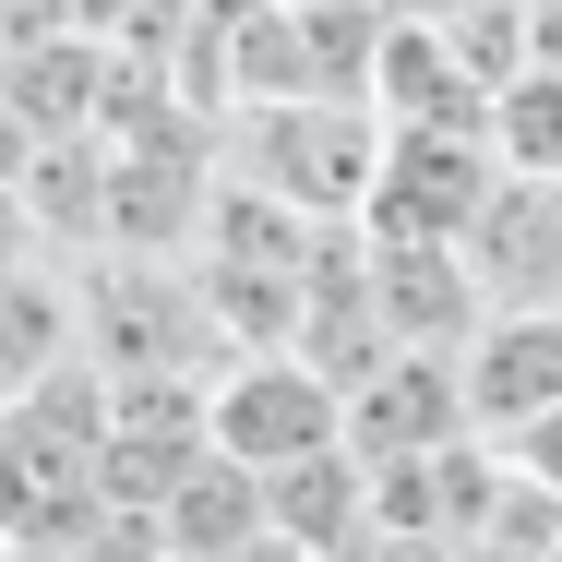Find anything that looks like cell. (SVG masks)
I'll return each mask as SVG.
<instances>
[{"mask_svg":"<svg viewBox=\"0 0 562 562\" xmlns=\"http://www.w3.org/2000/svg\"><path fill=\"white\" fill-rule=\"evenodd\" d=\"M72 300H85V359L109 383H216L227 359H239L216 336V312H204V288H192V263H168V251L85 263Z\"/></svg>","mask_w":562,"mask_h":562,"instance_id":"obj_2","label":"cell"},{"mask_svg":"<svg viewBox=\"0 0 562 562\" xmlns=\"http://www.w3.org/2000/svg\"><path fill=\"white\" fill-rule=\"evenodd\" d=\"M443 443H479V419H467V359L407 347V359L347 407V454H359V467H407V454H443Z\"/></svg>","mask_w":562,"mask_h":562,"instance_id":"obj_5","label":"cell"},{"mask_svg":"<svg viewBox=\"0 0 562 562\" xmlns=\"http://www.w3.org/2000/svg\"><path fill=\"white\" fill-rule=\"evenodd\" d=\"M156 527H168V562H239L251 539H276L263 479H251V467H227V454H204V467L180 479V503H168Z\"/></svg>","mask_w":562,"mask_h":562,"instance_id":"obj_10","label":"cell"},{"mask_svg":"<svg viewBox=\"0 0 562 562\" xmlns=\"http://www.w3.org/2000/svg\"><path fill=\"white\" fill-rule=\"evenodd\" d=\"M383 12H395V24H443V36H454V24L479 12V0H383Z\"/></svg>","mask_w":562,"mask_h":562,"instance_id":"obj_12","label":"cell"},{"mask_svg":"<svg viewBox=\"0 0 562 562\" xmlns=\"http://www.w3.org/2000/svg\"><path fill=\"white\" fill-rule=\"evenodd\" d=\"M359 239H371V227H359ZM371 300H383L395 347H443V359H467V347L491 336V288H479L467 251H383V239H371Z\"/></svg>","mask_w":562,"mask_h":562,"instance_id":"obj_6","label":"cell"},{"mask_svg":"<svg viewBox=\"0 0 562 562\" xmlns=\"http://www.w3.org/2000/svg\"><path fill=\"white\" fill-rule=\"evenodd\" d=\"M562 407V312H491V336L467 347V419L479 443L527 431Z\"/></svg>","mask_w":562,"mask_h":562,"instance_id":"obj_7","label":"cell"},{"mask_svg":"<svg viewBox=\"0 0 562 562\" xmlns=\"http://www.w3.org/2000/svg\"><path fill=\"white\" fill-rule=\"evenodd\" d=\"M503 144L491 132H395L383 144V192H371V239L383 251H467L479 216L503 204Z\"/></svg>","mask_w":562,"mask_h":562,"instance_id":"obj_3","label":"cell"},{"mask_svg":"<svg viewBox=\"0 0 562 562\" xmlns=\"http://www.w3.org/2000/svg\"><path fill=\"white\" fill-rule=\"evenodd\" d=\"M85 359V300L48 263H0V407H24L48 371Z\"/></svg>","mask_w":562,"mask_h":562,"instance_id":"obj_9","label":"cell"},{"mask_svg":"<svg viewBox=\"0 0 562 562\" xmlns=\"http://www.w3.org/2000/svg\"><path fill=\"white\" fill-rule=\"evenodd\" d=\"M503 467H515V479H539V491L562 503V407H551V419H527V431H503Z\"/></svg>","mask_w":562,"mask_h":562,"instance_id":"obj_11","label":"cell"},{"mask_svg":"<svg viewBox=\"0 0 562 562\" xmlns=\"http://www.w3.org/2000/svg\"><path fill=\"white\" fill-rule=\"evenodd\" d=\"M467 263H479L491 312H562V180H503Z\"/></svg>","mask_w":562,"mask_h":562,"instance_id":"obj_8","label":"cell"},{"mask_svg":"<svg viewBox=\"0 0 562 562\" xmlns=\"http://www.w3.org/2000/svg\"><path fill=\"white\" fill-rule=\"evenodd\" d=\"M239 562H312V551H288V539H251V551H239Z\"/></svg>","mask_w":562,"mask_h":562,"instance_id":"obj_13","label":"cell"},{"mask_svg":"<svg viewBox=\"0 0 562 562\" xmlns=\"http://www.w3.org/2000/svg\"><path fill=\"white\" fill-rule=\"evenodd\" d=\"M204 443L251 479H288L312 454H347V395L312 359H227L216 395H204Z\"/></svg>","mask_w":562,"mask_h":562,"instance_id":"obj_4","label":"cell"},{"mask_svg":"<svg viewBox=\"0 0 562 562\" xmlns=\"http://www.w3.org/2000/svg\"><path fill=\"white\" fill-rule=\"evenodd\" d=\"M383 144H395V132L371 109L300 97V109H239L216 156H227L239 192H263V204H288V216H312V227H359L371 192H383Z\"/></svg>","mask_w":562,"mask_h":562,"instance_id":"obj_1","label":"cell"}]
</instances>
